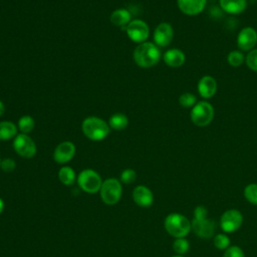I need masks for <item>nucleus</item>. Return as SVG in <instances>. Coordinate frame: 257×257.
I'll use <instances>...</instances> for the list:
<instances>
[{"mask_svg":"<svg viewBox=\"0 0 257 257\" xmlns=\"http://www.w3.org/2000/svg\"><path fill=\"white\" fill-rule=\"evenodd\" d=\"M136 64L142 68H150L159 63L161 59V50L154 42L140 43L133 53Z\"/></svg>","mask_w":257,"mask_h":257,"instance_id":"nucleus-1","label":"nucleus"},{"mask_svg":"<svg viewBox=\"0 0 257 257\" xmlns=\"http://www.w3.org/2000/svg\"><path fill=\"white\" fill-rule=\"evenodd\" d=\"M82 134L90 141L100 142L104 140L110 132L108 122L98 116H87L81 122Z\"/></svg>","mask_w":257,"mask_h":257,"instance_id":"nucleus-2","label":"nucleus"},{"mask_svg":"<svg viewBox=\"0 0 257 257\" xmlns=\"http://www.w3.org/2000/svg\"><path fill=\"white\" fill-rule=\"evenodd\" d=\"M166 231L175 238H185L192 230V222L180 213L169 214L164 221Z\"/></svg>","mask_w":257,"mask_h":257,"instance_id":"nucleus-3","label":"nucleus"},{"mask_svg":"<svg viewBox=\"0 0 257 257\" xmlns=\"http://www.w3.org/2000/svg\"><path fill=\"white\" fill-rule=\"evenodd\" d=\"M214 113L215 111L213 105L209 101L201 100L197 102L191 109V121L199 127L207 126L212 122Z\"/></svg>","mask_w":257,"mask_h":257,"instance_id":"nucleus-4","label":"nucleus"},{"mask_svg":"<svg viewBox=\"0 0 257 257\" xmlns=\"http://www.w3.org/2000/svg\"><path fill=\"white\" fill-rule=\"evenodd\" d=\"M122 186L120 181L109 178L102 182L101 188L99 190L100 198L102 202L106 205H115L121 198Z\"/></svg>","mask_w":257,"mask_h":257,"instance_id":"nucleus-5","label":"nucleus"},{"mask_svg":"<svg viewBox=\"0 0 257 257\" xmlns=\"http://www.w3.org/2000/svg\"><path fill=\"white\" fill-rule=\"evenodd\" d=\"M76 181L79 188L88 194H95L99 192L102 185L100 175L92 169H85L81 171L78 174Z\"/></svg>","mask_w":257,"mask_h":257,"instance_id":"nucleus-6","label":"nucleus"},{"mask_svg":"<svg viewBox=\"0 0 257 257\" xmlns=\"http://www.w3.org/2000/svg\"><path fill=\"white\" fill-rule=\"evenodd\" d=\"M13 149L17 155L25 159H31L37 153L36 144L26 134H18L13 139Z\"/></svg>","mask_w":257,"mask_h":257,"instance_id":"nucleus-7","label":"nucleus"},{"mask_svg":"<svg viewBox=\"0 0 257 257\" xmlns=\"http://www.w3.org/2000/svg\"><path fill=\"white\" fill-rule=\"evenodd\" d=\"M124 31L132 41L139 44L146 42L150 35V27L148 23L142 19H133L127 24Z\"/></svg>","mask_w":257,"mask_h":257,"instance_id":"nucleus-8","label":"nucleus"},{"mask_svg":"<svg viewBox=\"0 0 257 257\" xmlns=\"http://www.w3.org/2000/svg\"><path fill=\"white\" fill-rule=\"evenodd\" d=\"M243 224V215L237 209H229L220 217V227L224 233H233Z\"/></svg>","mask_w":257,"mask_h":257,"instance_id":"nucleus-9","label":"nucleus"},{"mask_svg":"<svg viewBox=\"0 0 257 257\" xmlns=\"http://www.w3.org/2000/svg\"><path fill=\"white\" fill-rule=\"evenodd\" d=\"M257 44V31L251 26L242 28L237 36V46L241 51H250Z\"/></svg>","mask_w":257,"mask_h":257,"instance_id":"nucleus-10","label":"nucleus"},{"mask_svg":"<svg viewBox=\"0 0 257 257\" xmlns=\"http://www.w3.org/2000/svg\"><path fill=\"white\" fill-rule=\"evenodd\" d=\"M154 43L159 47H167L174 38V29L168 22L160 23L154 30Z\"/></svg>","mask_w":257,"mask_h":257,"instance_id":"nucleus-11","label":"nucleus"},{"mask_svg":"<svg viewBox=\"0 0 257 257\" xmlns=\"http://www.w3.org/2000/svg\"><path fill=\"white\" fill-rule=\"evenodd\" d=\"M75 145L70 141L61 142L56 146L53 152V159L57 164L63 165L70 162L75 156Z\"/></svg>","mask_w":257,"mask_h":257,"instance_id":"nucleus-12","label":"nucleus"},{"mask_svg":"<svg viewBox=\"0 0 257 257\" xmlns=\"http://www.w3.org/2000/svg\"><path fill=\"white\" fill-rule=\"evenodd\" d=\"M192 222V230L196 236L202 239H209L215 236L216 223L209 218L196 220L193 219Z\"/></svg>","mask_w":257,"mask_h":257,"instance_id":"nucleus-13","label":"nucleus"},{"mask_svg":"<svg viewBox=\"0 0 257 257\" xmlns=\"http://www.w3.org/2000/svg\"><path fill=\"white\" fill-rule=\"evenodd\" d=\"M207 0H177V5L182 13L188 16H196L203 12Z\"/></svg>","mask_w":257,"mask_h":257,"instance_id":"nucleus-14","label":"nucleus"},{"mask_svg":"<svg viewBox=\"0 0 257 257\" xmlns=\"http://www.w3.org/2000/svg\"><path fill=\"white\" fill-rule=\"evenodd\" d=\"M197 89L199 94L203 98L207 99V98H211L216 94L218 89V84L216 79L213 76L204 75L199 79Z\"/></svg>","mask_w":257,"mask_h":257,"instance_id":"nucleus-15","label":"nucleus"},{"mask_svg":"<svg viewBox=\"0 0 257 257\" xmlns=\"http://www.w3.org/2000/svg\"><path fill=\"white\" fill-rule=\"evenodd\" d=\"M133 199L138 206L143 208H148L152 206L154 202V195L151 189H149L144 185H140L134 189Z\"/></svg>","mask_w":257,"mask_h":257,"instance_id":"nucleus-16","label":"nucleus"},{"mask_svg":"<svg viewBox=\"0 0 257 257\" xmlns=\"http://www.w3.org/2000/svg\"><path fill=\"white\" fill-rule=\"evenodd\" d=\"M163 60L168 66L177 68V67H181L185 63L186 55L179 48H171L164 53Z\"/></svg>","mask_w":257,"mask_h":257,"instance_id":"nucleus-17","label":"nucleus"},{"mask_svg":"<svg viewBox=\"0 0 257 257\" xmlns=\"http://www.w3.org/2000/svg\"><path fill=\"white\" fill-rule=\"evenodd\" d=\"M219 5L225 13L238 15L245 11L247 7V0H219Z\"/></svg>","mask_w":257,"mask_h":257,"instance_id":"nucleus-18","label":"nucleus"},{"mask_svg":"<svg viewBox=\"0 0 257 257\" xmlns=\"http://www.w3.org/2000/svg\"><path fill=\"white\" fill-rule=\"evenodd\" d=\"M109 20L114 26H118L121 30H125V27L132 21V14L125 8H118L111 12Z\"/></svg>","mask_w":257,"mask_h":257,"instance_id":"nucleus-19","label":"nucleus"},{"mask_svg":"<svg viewBox=\"0 0 257 257\" xmlns=\"http://www.w3.org/2000/svg\"><path fill=\"white\" fill-rule=\"evenodd\" d=\"M18 135L17 124L10 120L0 121V141H9Z\"/></svg>","mask_w":257,"mask_h":257,"instance_id":"nucleus-20","label":"nucleus"},{"mask_svg":"<svg viewBox=\"0 0 257 257\" xmlns=\"http://www.w3.org/2000/svg\"><path fill=\"white\" fill-rule=\"evenodd\" d=\"M128 124V118L124 113L115 112L108 118V125L110 128L115 131L124 130Z\"/></svg>","mask_w":257,"mask_h":257,"instance_id":"nucleus-21","label":"nucleus"},{"mask_svg":"<svg viewBox=\"0 0 257 257\" xmlns=\"http://www.w3.org/2000/svg\"><path fill=\"white\" fill-rule=\"evenodd\" d=\"M58 179L65 186H71L76 181V174L69 166H64L58 171Z\"/></svg>","mask_w":257,"mask_h":257,"instance_id":"nucleus-22","label":"nucleus"},{"mask_svg":"<svg viewBox=\"0 0 257 257\" xmlns=\"http://www.w3.org/2000/svg\"><path fill=\"white\" fill-rule=\"evenodd\" d=\"M34 126H35V120L31 115L24 114L18 119L17 127H18V131L20 132V134L28 135L29 133H31L34 130Z\"/></svg>","mask_w":257,"mask_h":257,"instance_id":"nucleus-23","label":"nucleus"},{"mask_svg":"<svg viewBox=\"0 0 257 257\" xmlns=\"http://www.w3.org/2000/svg\"><path fill=\"white\" fill-rule=\"evenodd\" d=\"M227 61L231 66L238 67L245 61V56L241 50H232L227 56Z\"/></svg>","mask_w":257,"mask_h":257,"instance_id":"nucleus-24","label":"nucleus"},{"mask_svg":"<svg viewBox=\"0 0 257 257\" xmlns=\"http://www.w3.org/2000/svg\"><path fill=\"white\" fill-rule=\"evenodd\" d=\"M173 249L178 255H184L190 250V243L186 238H176L173 243Z\"/></svg>","mask_w":257,"mask_h":257,"instance_id":"nucleus-25","label":"nucleus"},{"mask_svg":"<svg viewBox=\"0 0 257 257\" xmlns=\"http://www.w3.org/2000/svg\"><path fill=\"white\" fill-rule=\"evenodd\" d=\"M244 197L249 203L253 205H257V184L256 183H251L244 188Z\"/></svg>","mask_w":257,"mask_h":257,"instance_id":"nucleus-26","label":"nucleus"},{"mask_svg":"<svg viewBox=\"0 0 257 257\" xmlns=\"http://www.w3.org/2000/svg\"><path fill=\"white\" fill-rule=\"evenodd\" d=\"M213 244L217 249L225 251L230 246V239L225 233H219L214 236Z\"/></svg>","mask_w":257,"mask_h":257,"instance_id":"nucleus-27","label":"nucleus"},{"mask_svg":"<svg viewBox=\"0 0 257 257\" xmlns=\"http://www.w3.org/2000/svg\"><path fill=\"white\" fill-rule=\"evenodd\" d=\"M179 103L182 107L190 108V107H193L197 103V97L195 94H193L191 92H185L180 95Z\"/></svg>","mask_w":257,"mask_h":257,"instance_id":"nucleus-28","label":"nucleus"},{"mask_svg":"<svg viewBox=\"0 0 257 257\" xmlns=\"http://www.w3.org/2000/svg\"><path fill=\"white\" fill-rule=\"evenodd\" d=\"M246 65L253 71L257 72V48H254L248 52L245 56Z\"/></svg>","mask_w":257,"mask_h":257,"instance_id":"nucleus-29","label":"nucleus"},{"mask_svg":"<svg viewBox=\"0 0 257 257\" xmlns=\"http://www.w3.org/2000/svg\"><path fill=\"white\" fill-rule=\"evenodd\" d=\"M137 179V173L133 169H125L120 174V183L130 185L134 183Z\"/></svg>","mask_w":257,"mask_h":257,"instance_id":"nucleus-30","label":"nucleus"},{"mask_svg":"<svg viewBox=\"0 0 257 257\" xmlns=\"http://www.w3.org/2000/svg\"><path fill=\"white\" fill-rule=\"evenodd\" d=\"M223 257H245L244 251L237 245H230L223 254Z\"/></svg>","mask_w":257,"mask_h":257,"instance_id":"nucleus-31","label":"nucleus"},{"mask_svg":"<svg viewBox=\"0 0 257 257\" xmlns=\"http://www.w3.org/2000/svg\"><path fill=\"white\" fill-rule=\"evenodd\" d=\"M0 168L6 173H10L16 169V163L11 158H5L0 162Z\"/></svg>","mask_w":257,"mask_h":257,"instance_id":"nucleus-32","label":"nucleus"},{"mask_svg":"<svg viewBox=\"0 0 257 257\" xmlns=\"http://www.w3.org/2000/svg\"><path fill=\"white\" fill-rule=\"evenodd\" d=\"M194 219L196 220H202V219H206L208 218V210L205 206L203 205H198L195 209H194Z\"/></svg>","mask_w":257,"mask_h":257,"instance_id":"nucleus-33","label":"nucleus"},{"mask_svg":"<svg viewBox=\"0 0 257 257\" xmlns=\"http://www.w3.org/2000/svg\"><path fill=\"white\" fill-rule=\"evenodd\" d=\"M5 112V104L2 100H0V116H2Z\"/></svg>","mask_w":257,"mask_h":257,"instance_id":"nucleus-34","label":"nucleus"},{"mask_svg":"<svg viewBox=\"0 0 257 257\" xmlns=\"http://www.w3.org/2000/svg\"><path fill=\"white\" fill-rule=\"evenodd\" d=\"M4 207H5V204H4V201L0 198V214L4 211Z\"/></svg>","mask_w":257,"mask_h":257,"instance_id":"nucleus-35","label":"nucleus"},{"mask_svg":"<svg viewBox=\"0 0 257 257\" xmlns=\"http://www.w3.org/2000/svg\"><path fill=\"white\" fill-rule=\"evenodd\" d=\"M172 257H184V256H183V255H178V254H177V255H174V256H172Z\"/></svg>","mask_w":257,"mask_h":257,"instance_id":"nucleus-36","label":"nucleus"},{"mask_svg":"<svg viewBox=\"0 0 257 257\" xmlns=\"http://www.w3.org/2000/svg\"><path fill=\"white\" fill-rule=\"evenodd\" d=\"M0 162H1V159H0Z\"/></svg>","mask_w":257,"mask_h":257,"instance_id":"nucleus-37","label":"nucleus"}]
</instances>
